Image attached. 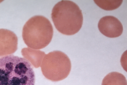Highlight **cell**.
Listing matches in <instances>:
<instances>
[{
    "instance_id": "6da1fadb",
    "label": "cell",
    "mask_w": 127,
    "mask_h": 85,
    "mask_svg": "<svg viewBox=\"0 0 127 85\" xmlns=\"http://www.w3.org/2000/svg\"><path fill=\"white\" fill-rule=\"evenodd\" d=\"M33 68L25 58L12 55L0 57V85H34Z\"/></svg>"
},
{
    "instance_id": "277c9868",
    "label": "cell",
    "mask_w": 127,
    "mask_h": 85,
    "mask_svg": "<svg viewBox=\"0 0 127 85\" xmlns=\"http://www.w3.org/2000/svg\"><path fill=\"white\" fill-rule=\"evenodd\" d=\"M40 67L43 74L46 79L56 82L63 80L68 76L71 70V64L65 53L55 51L45 54Z\"/></svg>"
},
{
    "instance_id": "5b68a950",
    "label": "cell",
    "mask_w": 127,
    "mask_h": 85,
    "mask_svg": "<svg viewBox=\"0 0 127 85\" xmlns=\"http://www.w3.org/2000/svg\"><path fill=\"white\" fill-rule=\"evenodd\" d=\"M98 26L101 33L109 38L118 37L122 34L123 31L121 22L117 18L112 16L102 18L98 22Z\"/></svg>"
},
{
    "instance_id": "7a4b0ae2",
    "label": "cell",
    "mask_w": 127,
    "mask_h": 85,
    "mask_svg": "<svg viewBox=\"0 0 127 85\" xmlns=\"http://www.w3.org/2000/svg\"><path fill=\"white\" fill-rule=\"evenodd\" d=\"M51 15L56 28L63 34H74L82 26L83 18L82 11L72 1L62 0L58 2L53 7Z\"/></svg>"
},
{
    "instance_id": "3957f363",
    "label": "cell",
    "mask_w": 127,
    "mask_h": 85,
    "mask_svg": "<svg viewBox=\"0 0 127 85\" xmlns=\"http://www.w3.org/2000/svg\"><path fill=\"white\" fill-rule=\"evenodd\" d=\"M53 33L52 25L47 18L42 16L36 15L30 18L24 25L22 36L29 47L40 49L49 44Z\"/></svg>"
},
{
    "instance_id": "52a82bcc",
    "label": "cell",
    "mask_w": 127,
    "mask_h": 85,
    "mask_svg": "<svg viewBox=\"0 0 127 85\" xmlns=\"http://www.w3.org/2000/svg\"><path fill=\"white\" fill-rule=\"evenodd\" d=\"M21 52L24 58L36 68L40 66L43 59L45 55L44 52L32 49L29 47L23 49Z\"/></svg>"
},
{
    "instance_id": "8992f818",
    "label": "cell",
    "mask_w": 127,
    "mask_h": 85,
    "mask_svg": "<svg viewBox=\"0 0 127 85\" xmlns=\"http://www.w3.org/2000/svg\"><path fill=\"white\" fill-rule=\"evenodd\" d=\"M18 38L12 31L0 29V56L14 53L17 49Z\"/></svg>"
},
{
    "instance_id": "9c48e42d",
    "label": "cell",
    "mask_w": 127,
    "mask_h": 85,
    "mask_svg": "<svg viewBox=\"0 0 127 85\" xmlns=\"http://www.w3.org/2000/svg\"><path fill=\"white\" fill-rule=\"evenodd\" d=\"M96 5L101 8L106 10H112L118 8L122 4V0H94Z\"/></svg>"
},
{
    "instance_id": "ba28073f",
    "label": "cell",
    "mask_w": 127,
    "mask_h": 85,
    "mask_svg": "<svg viewBox=\"0 0 127 85\" xmlns=\"http://www.w3.org/2000/svg\"><path fill=\"white\" fill-rule=\"evenodd\" d=\"M101 85H127V79L122 74L116 72H112L105 77Z\"/></svg>"
}]
</instances>
